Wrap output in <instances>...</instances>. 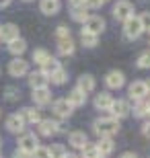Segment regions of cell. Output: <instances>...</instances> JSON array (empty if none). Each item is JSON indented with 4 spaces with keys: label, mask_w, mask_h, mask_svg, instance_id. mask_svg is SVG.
Listing matches in <instances>:
<instances>
[{
    "label": "cell",
    "mask_w": 150,
    "mask_h": 158,
    "mask_svg": "<svg viewBox=\"0 0 150 158\" xmlns=\"http://www.w3.org/2000/svg\"><path fill=\"white\" fill-rule=\"evenodd\" d=\"M92 129H95V134L97 135H113L119 131V119L115 117H99L97 121L92 123Z\"/></svg>",
    "instance_id": "cell-1"
},
{
    "label": "cell",
    "mask_w": 150,
    "mask_h": 158,
    "mask_svg": "<svg viewBox=\"0 0 150 158\" xmlns=\"http://www.w3.org/2000/svg\"><path fill=\"white\" fill-rule=\"evenodd\" d=\"M144 31H142V25H140L138 17H130L127 21H123V39L126 41H134L138 39Z\"/></svg>",
    "instance_id": "cell-2"
},
{
    "label": "cell",
    "mask_w": 150,
    "mask_h": 158,
    "mask_svg": "<svg viewBox=\"0 0 150 158\" xmlns=\"http://www.w3.org/2000/svg\"><path fill=\"white\" fill-rule=\"evenodd\" d=\"M113 17L115 21H127L130 17H134V4L130 0H119L115 6H113Z\"/></svg>",
    "instance_id": "cell-3"
},
{
    "label": "cell",
    "mask_w": 150,
    "mask_h": 158,
    "mask_svg": "<svg viewBox=\"0 0 150 158\" xmlns=\"http://www.w3.org/2000/svg\"><path fill=\"white\" fill-rule=\"evenodd\" d=\"M82 25H84L82 31L92 33V35H101V33L105 31V19L103 17H97V15H91V17H88Z\"/></svg>",
    "instance_id": "cell-4"
},
{
    "label": "cell",
    "mask_w": 150,
    "mask_h": 158,
    "mask_svg": "<svg viewBox=\"0 0 150 158\" xmlns=\"http://www.w3.org/2000/svg\"><path fill=\"white\" fill-rule=\"evenodd\" d=\"M109 113H111V117H115V119H123L127 117V115H132V107H130V103L127 101H113L109 107Z\"/></svg>",
    "instance_id": "cell-5"
},
{
    "label": "cell",
    "mask_w": 150,
    "mask_h": 158,
    "mask_svg": "<svg viewBox=\"0 0 150 158\" xmlns=\"http://www.w3.org/2000/svg\"><path fill=\"white\" fill-rule=\"evenodd\" d=\"M127 97L132 101H142L148 97V88H146V80H134L127 88Z\"/></svg>",
    "instance_id": "cell-6"
},
{
    "label": "cell",
    "mask_w": 150,
    "mask_h": 158,
    "mask_svg": "<svg viewBox=\"0 0 150 158\" xmlns=\"http://www.w3.org/2000/svg\"><path fill=\"white\" fill-rule=\"evenodd\" d=\"M8 74L12 78H21L25 74H29V64L25 62L23 58H15L11 60V64H8Z\"/></svg>",
    "instance_id": "cell-7"
},
{
    "label": "cell",
    "mask_w": 150,
    "mask_h": 158,
    "mask_svg": "<svg viewBox=\"0 0 150 158\" xmlns=\"http://www.w3.org/2000/svg\"><path fill=\"white\" fill-rule=\"evenodd\" d=\"M37 127H39V134L41 135L49 138V135L60 134V131H62V123L54 121V119H41V121L37 123Z\"/></svg>",
    "instance_id": "cell-8"
},
{
    "label": "cell",
    "mask_w": 150,
    "mask_h": 158,
    "mask_svg": "<svg viewBox=\"0 0 150 158\" xmlns=\"http://www.w3.org/2000/svg\"><path fill=\"white\" fill-rule=\"evenodd\" d=\"M6 129H8V131H11V134H23V129H25V125H27V123H25V119L21 117V115H19V113H12V115H8V117H6Z\"/></svg>",
    "instance_id": "cell-9"
},
{
    "label": "cell",
    "mask_w": 150,
    "mask_h": 158,
    "mask_svg": "<svg viewBox=\"0 0 150 158\" xmlns=\"http://www.w3.org/2000/svg\"><path fill=\"white\" fill-rule=\"evenodd\" d=\"M37 146H39V140H37V135H35V134H23V135H21V140H19V150H23V152L33 154V150Z\"/></svg>",
    "instance_id": "cell-10"
},
{
    "label": "cell",
    "mask_w": 150,
    "mask_h": 158,
    "mask_svg": "<svg viewBox=\"0 0 150 158\" xmlns=\"http://www.w3.org/2000/svg\"><path fill=\"white\" fill-rule=\"evenodd\" d=\"M72 111H74V107L70 105L66 99H58L54 101V113L58 115L60 119H68L70 115H72Z\"/></svg>",
    "instance_id": "cell-11"
},
{
    "label": "cell",
    "mask_w": 150,
    "mask_h": 158,
    "mask_svg": "<svg viewBox=\"0 0 150 158\" xmlns=\"http://www.w3.org/2000/svg\"><path fill=\"white\" fill-rule=\"evenodd\" d=\"M105 84H107V88H121L123 84H126V76H123V72L119 70H111L107 76H105Z\"/></svg>",
    "instance_id": "cell-12"
},
{
    "label": "cell",
    "mask_w": 150,
    "mask_h": 158,
    "mask_svg": "<svg viewBox=\"0 0 150 158\" xmlns=\"http://www.w3.org/2000/svg\"><path fill=\"white\" fill-rule=\"evenodd\" d=\"M31 99H33L35 105L45 107V105H49V103H52V90H49L47 86H45V88H35Z\"/></svg>",
    "instance_id": "cell-13"
},
{
    "label": "cell",
    "mask_w": 150,
    "mask_h": 158,
    "mask_svg": "<svg viewBox=\"0 0 150 158\" xmlns=\"http://www.w3.org/2000/svg\"><path fill=\"white\" fill-rule=\"evenodd\" d=\"M19 37V27L12 23H6V25H0V41L4 43H11L12 39Z\"/></svg>",
    "instance_id": "cell-14"
},
{
    "label": "cell",
    "mask_w": 150,
    "mask_h": 158,
    "mask_svg": "<svg viewBox=\"0 0 150 158\" xmlns=\"http://www.w3.org/2000/svg\"><path fill=\"white\" fill-rule=\"evenodd\" d=\"M97 148L101 156H109L113 150H115V144H113V138L109 135H99V142H97Z\"/></svg>",
    "instance_id": "cell-15"
},
{
    "label": "cell",
    "mask_w": 150,
    "mask_h": 158,
    "mask_svg": "<svg viewBox=\"0 0 150 158\" xmlns=\"http://www.w3.org/2000/svg\"><path fill=\"white\" fill-rule=\"evenodd\" d=\"M113 97H111V93H99L97 97H95V109H99V111H109L111 103H113Z\"/></svg>",
    "instance_id": "cell-16"
},
{
    "label": "cell",
    "mask_w": 150,
    "mask_h": 158,
    "mask_svg": "<svg viewBox=\"0 0 150 158\" xmlns=\"http://www.w3.org/2000/svg\"><path fill=\"white\" fill-rule=\"evenodd\" d=\"M27 82H29V86L35 90V88H45L49 80H47V76L39 70V72H31V74H29V80H27Z\"/></svg>",
    "instance_id": "cell-17"
},
{
    "label": "cell",
    "mask_w": 150,
    "mask_h": 158,
    "mask_svg": "<svg viewBox=\"0 0 150 158\" xmlns=\"http://www.w3.org/2000/svg\"><path fill=\"white\" fill-rule=\"evenodd\" d=\"M19 115L25 119V123H33V125H35V123L41 121V111H39V109H35V107H25Z\"/></svg>",
    "instance_id": "cell-18"
},
{
    "label": "cell",
    "mask_w": 150,
    "mask_h": 158,
    "mask_svg": "<svg viewBox=\"0 0 150 158\" xmlns=\"http://www.w3.org/2000/svg\"><path fill=\"white\" fill-rule=\"evenodd\" d=\"M39 10L47 17H54V15H58L60 10V0H41L39 2Z\"/></svg>",
    "instance_id": "cell-19"
},
{
    "label": "cell",
    "mask_w": 150,
    "mask_h": 158,
    "mask_svg": "<svg viewBox=\"0 0 150 158\" xmlns=\"http://www.w3.org/2000/svg\"><path fill=\"white\" fill-rule=\"evenodd\" d=\"M66 101H68L72 107H82L84 103H87V94L82 93L80 88H74V90H70V93H68Z\"/></svg>",
    "instance_id": "cell-20"
},
{
    "label": "cell",
    "mask_w": 150,
    "mask_h": 158,
    "mask_svg": "<svg viewBox=\"0 0 150 158\" xmlns=\"http://www.w3.org/2000/svg\"><path fill=\"white\" fill-rule=\"evenodd\" d=\"M76 88H80L84 94L92 93V90H95V76H92V74H82V76L78 78V86Z\"/></svg>",
    "instance_id": "cell-21"
},
{
    "label": "cell",
    "mask_w": 150,
    "mask_h": 158,
    "mask_svg": "<svg viewBox=\"0 0 150 158\" xmlns=\"http://www.w3.org/2000/svg\"><path fill=\"white\" fill-rule=\"evenodd\" d=\"M70 15H72V19H74L76 23H84L91 15H88V8L84 4H74L72 6V10H70Z\"/></svg>",
    "instance_id": "cell-22"
},
{
    "label": "cell",
    "mask_w": 150,
    "mask_h": 158,
    "mask_svg": "<svg viewBox=\"0 0 150 158\" xmlns=\"http://www.w3.org/2000/svg\"><path fill=\"white\" fill-rule=\"evenodd\" d=\"M8 52L12 53V56H23L25 52H27V41L21 39V37H17V39H12L11 43H8Z\"/></svg>",
    "instance_id": "cell-23"
},
{
    "label": "cell",
    "mask_w": 150,
    "mask_h": 158,
    "mask_svg": "<svg viewBox=\"0 0 150 158\" xmlns=\"http://www.w3.org/2000/svg\"><path fill=\"white\" fill-rule=\"evenodd\" d=\"M76 49L74 41H72V37H66V39H58V52L60 56H72Z\"/></svg>",
    "instance_id": "cell-24"
},
{
    "label": "cell",
    "mask_w": 150,
    "mask_h": 158,
    "mask_svg": "<svg viewBox=\"0 0 150 158\" xmlns=\"http://www.w3.org/2000/svg\"><path fill=\"white\" fill-rule=\"evenodd\" d=\"M68 142H70V146H74V148H78V150H80V148L88 142V138H87V134H84V131H72V134L68 135Z\"/></svg>",
    "instance_id": "cell-25"
},
{
    "label": "cell",
    "mask_w": 150,
    "mask_h": 158,
    "mask_svg": "<svg viewBox=\"0 0 150 158\" xmlns=\"http://www.w3.org/2000/svg\"><path fill=\"white\" fill-rule=\"evenodd\" d=\"M99 156H101V152H99L97 144L87 142V144L80 148V156H78V158H99Z\"/></svg>",
    "instance_id": "cell-26"
},
{
    "label": "cell",
    "mask_w": 150,
    "mask_h": 158,
    "mask_svg": "<svg viewBox=\"0 0 150 158\" xmlns=\"http://www.w3.org/2000/svg\"><path fill=\"white\" fill-rule=\"evenodd\" d=\"M60 68H62L60 60H56V58H52V56H49V60H47L45 64L41 66V72H43V74H45V76L49 78V76L54 74V72H56V70H60Z\"/></svg>",
    "instance_id": "cell-27"
},
{
    "label": "cell",
    "mask_w": 150,
    "mask_h": 158,
    "mask_svg": "<svg viewBox=\"0 0 150 158\" xmlns=\"http://www.w3.org/2000/svg\"><path fill=\"white\" fill-rule=\"evenodd\" d=\"M132 113H134V117H146V115H148V105H146V99H142V101H134V109H132Z\"/></svg>",
    "instance_id": "cell-28"
},
{
    "label": "cell",
    "mask_w": 150,
    "mask_h": 158,
    "mask_svg": "<svg viewBox=\"0 0 150 158\" xmlns=\"http://www.w3.org/2000/svg\"><path fill=\"white\" fill-rule=\"evenodd\" d=\"M80 41H82V45H84V47H97L99 35H92V33L82 31V33H80Z\"/></svg>",
    "instance_id": "cell-29"
},
{
    "label": "cell",
    "mask_w": 150,
    "mask_h": 158,
    "mask_svg": "<svg viewBox=\"0 0 150 158\" xmlns=\"http://www.w3.org/2000/svg\"><path fill=\"white\" fill-rule=\"evenodd\" d=\"M47 60H49V52H47V49L39 47V49H35V52H33V62H35V64L43 66Z\"/></svg>",
    "instance_id": "cell-30"
},
{
    "label": "cell",
    "mask_w": 150,
    "mask_h": 158,
    "mask_svg": "<svg viewBox=\"0 0 150 158\" xmlns=\"http://www.w3.org/2000/svg\"><path fill=\"white\" fill-rule=\"evenodd\" d=\"M49 80H52L54 84H64V82L68 80V72L64 70V68H60V70H56L52 76H49Z\"/></svg>",
    "instance_id": "cell-31"
},
{
    "label": "cell",
    "mask_w": 150,
    "mask_h": 158,
    "mask_svg": "<svg viewBox=\"0 0 150 158\" xmlns=\"http://www.w3.org/2000/svg\"><path fill=\"white\" fill-rule=\"evenodd\" d=\"M136 64H138V68H142V70H148L150 68V49L140 53L138 60H136Z\"/></svg>",
    "instance_id": "cell-32"
},
{
    "label": "cell",
    "mask_w": 150,
    "mask_h": 158,
    "mask_svg": "<svg viewBox=\"0 0 150 158\" xmlns=\"http://www.w3.org/2000/svg\"><path fill=\"white\" fill-rule=\"evenodd\" d=\"M4 97H6V101H19L21 99V88L19 86H6Z\"/></svg>",
    "instance_id": "cell-33"
},
{
    "label": "cell",
    "mask_w": 150,
    "mask_h": 158,
    "mask_svg": "<svg viewBox=\"0 0 150 158\" xmlns=\"http://www.w3.org/2000/svg\"><path fill=\"white\" fill-rule=\"evenodd\" d=\"M31 156H33V158H52V154H49V148H47V146H37Z\"/></svg>",
    "instance_id": "cell-34"
},
{
    "label": "cell",
    "mask_w": 150,
    "mask_h": 158,
    "mask_svg": "<svg viewBox=\"0 0 150 158\" xmlns=\"http://www.w3.org/2000/svg\"><path fill=\"white\" fill-rule=\"evenodd\" d=\"M49 154H52V158H62L66 154V148L62 144H54V146H49Z\"/></svg>",
    "instance_id": "cell-35"
},
{
    "label": "cell",
    "mask_w": 150,
    "mask_h": 158,
    "mask_svg": "<svg viewBox=\"0 0 150 158\" xmlns=\"http://www.w3.org/2000/svg\"><path fill=\"white\" fill-rule=\"evenodd\" d=\"M138 19H140V25H142V31L150 33V12H142Z\"/></svg>",
    "instance_id": "cell-36"
},
{
    "label": "cell",
    "mask_w": 150,
    "mask_h": 158,
    "mask_svg": "<svg viewBox=\"0 0 150 158\" xmlns=\"http://www.w3.org/2000/svg\"><path fill=\"white\" fill-rule=\"evenodd\" d=\"M103 4H105V0H84V6H87L88 10H97Z\"/></svg>",
    "instance_id": "cell-37"
},
{
    "label": "cell",
    "mask_w": 150,
    "mask_h": 158,
    "mask_svg": "<svg viewBox=\"0 0 150 158\" xmlns=\"http://www.w3.org/2000/svg\"><path fill=\"white\" fill-rule=\"evenodd\" d=\"M56 37H58V39H66V37H70V29L66 27V25H60L58 29H56Z\"/></svg>",
    "instance_id": "cell-38"
},
{
    "label": "cell",
    "mask_w": 150,
    "mask_h": 158,
    "mask_svg": "<svg viewBox=\"0 0 150 158\" xmlns=\"http://www.w3.org/2000/svg\"><path fill=\"white\" fill-rule=\"evenodd\" d=\"M12 158H33V156H31L29 152H23V150H15Z\"/></svg>",
    "instance_id": "cell-39"
},
{
    "label": "cell",
    "mask_w": 150,
    "mask_h": 158,
    "mask_svg": "<svg viewBox=\"0 0 150 158\" xmlns=\"http://www.w3.org/2000/svg\"><path fill=\"white\" fill-rule=\"evenodd\" d=\"M146 117H148V121L142 125V134H144L146 138H150V115H146Z\"/></svg>",
    "instance_id": "cell-40"
},
{
    "label": "cell",
    "mask_w": 150,
    "mask_h": 158,
    "mask_svg": "<svg viewBox=\"0 0 150 158\" xmlns=\"http://www.w3.org/2000/svg\"><path fill=\"white\" fill-rule=\"evenodd\" d=\"M119 158H138V156H136L134 152H123V154H121Z\"/></svg>",
    "instance_id": "cell-41"
},
{
    "label": "cell",
    "mask_w": 150,
    "mask_h": 158,
    "mask_svg": "<svg viewBox=\"0 0 150 158\" xmlns=\"http://www.w3.org/2000/svg\"><path fill=\"white\" fill-rule=\"evenodd\" d=\"M8 4H11V0H0V8H6Z\"/></svg>",
    "instance_id": "cell-42"
},
{
    "label": "cell",
    "mask_w": 150,
    "mask_h": 158,
    "mask_svg": "<svg viewBox=\"0 0 150 158\" xmlns=\"http://www.w3.org/2000/svg\"><path fill=\"white\" fill-rule=\"evenodd\" d=\"M70 2H72V6L74 4H84V0H70Z\"/></svg>",
    "instance_id": "cell-43"
},
{
    "label": "cell",
    "mask_w": 150,
    "mask_h": 158,
    "mask_svg": "<svg viewBox=\"0 0 150 158\" xmlns=\"http://www.w3.org/2000/svg\"><path fill=\"white\" fill-rule=\"evenodd\" d=\"M62 158H78V156H76V154H68V152H66V154H64Z\"/></svg>",
    "instance_id": "cell-44"
},
{
    "label": "cell",
    "mask_w": 150,
    "mask_h": 158,
    "mask_svg": "<svg viewBox=\"0 0 150 158\" xmlns=\"http://www.w3.org/2000/svg\"><path fill=\"white\" fill-rule=\"evenodd\" d=\"M146 88H148V94H150V80H146Z\"/></svg>",
    "instance_id": "cell-45"
},
{
    "label": "cell",
    "mask_w": 150,
    "mask_h": 158,
    "mask_svg": "<svg viewBox=\"0 0 150 158\" xmlns=\"http://www.w3.org/2000/svg\"><path fill=\"white\" fill-rule=\"evenodd\" d=\"M146 105H148V115H150V97H148V101H146Z\"/></svg>",
    "instance_id": "cell-46"
},
{
    "label": "cell",
    "mask_w": 150,
    "mask_h": 158,
    "mask_svg": "<svg viewBox=\"0 0 150 158\" xmlns=\"http://www.w3.org/2000/svg\"><path fill=\"white\" fill-rule=\"evenodd\" d=\"M0 146H2V138H0Z\"/></svg>",
    "instance_id": "cell-47"
},
{
    "label": "cell",
    "mask_w": 150,
    "mask_h": 158,
    "mask_svg": "<svg viewBox=\"0 0 150 158\" xmlns=\"http://www.w3.org/2000/svg\"><path fill=\"white\" fill-rule=\"evenodd\" d=\"M105 2H109V0H105Z\"/></svg>",
    "instance_id": "cell-48"
},
{
    "label": "cell",
    "mask_w": 150,
    "mask_h": 158,
    "mask_svg": "<svg viewBox=\"0 0 150 158\" xmlns=\"http://www.w3.org/2000/svg\"><path fill=\"white\" fill-rule=\"evenodd\" d=\"M99 158H103V156H99Z\"/></svg>",
    "instance_id": "cell-49"
},
{
    "label": "cell",
    "mask_w": 150,
    "mask_h": 158,
    "mask_svg": "<svg viewBox=\"0 0 150 158\" xmlns=\"http://www.w3.org/2000/svg\"><path fill=\"white\" fill-rule=\"evenodd\" d=\"M27 2H29V0H27Z\"/></svg>",
    "instance_id": "cell-50"
},
{
    "label": "cell",
    "mask_w": 150,
    "mask_h": 158,
    "mask_svg": "<svg viewBox=\"0 0 150 158\" xmlns=\"http://www.w3.org/2000/svg\"><path fill=\"white\" fill-rule=\"evenodd\" d=\"M0 158H2V156H0Z\"/></svg>",
    "instance_id": "cell-51"
}]
</instances>
